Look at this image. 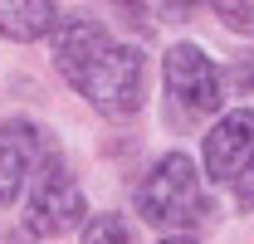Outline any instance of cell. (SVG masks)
I'll list each match as a JSON object with an SVG mask.
<instances>
[{
  "label": "cell",
  "instance_id": "cell-8",
  "mask_svg": "<svg viewBox=\"0 0 254 244\" xmlns=\"http://www.w3.org/2000/svg\"><path fill=\"white\" fill-rule=\"evenodd\" d=\"M83 244H132V225L123 215H93L83 225Z\"/></svg>",
  "mask_w": 254,
  "mask_h": 244
},
{
  "label": "cell",
  "instance_id": "cell-7",
  "mask_svg": "<svg viewBox=\"0 0 254 244\" xmlns=\"http://www.w3.org/2000/svg\"><path fill=\"white\" fill-rule=\"evenodd\" d=\"M59 25L54 0H0V34L15 44H34Z\"/></svg>",
  "mask_w": 254,
  "mask_h": 244
},
{
  "label": "cell",
  "instance_id": "cell-12",
  "mask_svg": "<svg viewBox=\"0 0 254 244\" xmlns=\"http://www.w3.org/2000/svg\"><path fill=\"white\" fill-rule=\"evenodd\" d=\"M161 5V15H166V20H186L190 10H195V5H205V0H157Z\"/></svg>",
  "mask_w": 254,
  "mask_h": 244
},
{
  "label": "cell",
  "instance_id": "cell-9",
  "mask_svg": "<svg viewBox=\"0 0 254 244\" xmlns=\"http://www.w3.org/2000/svg\"><path fill=\"white\" fill-rule=\"evenodd\" d=\"M230 30H254V0H210Z\"/></svg>",
  "mask_w": 254,
  "mask_h": 244
},
{
  "label": "cell",
  "instance_id": "cell-3",
  "mask_svg": "<svg viewBox=\"0 0 254 244\" xmlns=\"http://www.w3.org/2000/svg\"><path fill=\"white\" fill-rule=\"evenodd\" d=\"M88 220V200L73 181V171L64 166L59 152H39V171H34L30 190V235H68Z\"/></svg>",
  "mask_w": 254,
  "mask_h": 244
},
{
  "label": "cell",
  "instance_id": "cell-6",
  "mask_svg": "<svg viewBox=\"0 0 254 244\" xmlns=\"http://www.w3.org/2000/svg\"><path fill=\"white\" fill-rule=\"evenodd\" d=\"M39 152L44 147H39V127L34 122H25V118L0 122V210H10L20 200V185L34 171Z\"/></svg>",
  "mask_w": 254,
  "mask_h": 244
},
{
  "label": "cell",
  "instance_id": "cell-14",
  "mask_svg": "<svg viewBox=\"0 0 254 244\" xmlns=\"http://www.w3.org/2000/svg\"><path fill=\"white\" fill-rule=\"evenodd\" d=\"M161 244H195L190 235H171V240H161Z\"/></svg>",
  "mask_w": 254,
  "mask_h": 244
},
{
  "label": "cell",
  "instance_id": "cell-10",
  "mask_svg": "<svg viewBox=\"0 0 254 244\" xmlns=\"http://www.w3.org/2000/svg\"><path fill=\"white\" fill-rule=\"evenodd\" d=\"M230 181H235V205H240V210H250V205H254V152L235 166V176H230Z\"/></svg>",
  "mask_w": 254,
  "mask_h": 244
},
{
  "label": "cell",
  "instance_id": "cell-5",
  "mask_svg": "<svg viewBox=\"0 0 254 244\" xmlns=\"http://www.w3.org/2000/svg\"><path fill=\"white\" fill-rule=\"evenodd\" d=\"M250 152H254V108H235L205 132V181H230Z\"/></svg>",
  "mask_w": 254,
  "mask_h": 244
},
{
  "label": "cell",
  "instance_id": "cell-1",
  "mask_svg": "<svg viewBox=\"0 0 254 244\" xmlns=\"http://www.w3.org/2000/svg\"><path fill=\"white\" fill-rule=\"evenodd\" d=\"M54 68L103 118H132L142 108V93H147L142 49L118 44L93 15H68L54 25Z\"/></svg>",
  "mask_w": 254,
  "mask_h": 244
},
{
  "label": "cell",
  "instance_id": "cell-2",
  "mask_svg": "<svg viewBox=\"0 0 254 244\" xmlns=\"http://www.w3.org/2000/svg\"><path fill=\"white\" fill-rule=\"evenodd\" d=\"M137 215L157 230H181V225H200L215 215L200 190V171L186 152H166L152 161V171L137 185Z\"/></svg>",
  "mask_w": 254,
  "mask_h": 244
},
{
  "label": "cell",
  "instance_id": "cell-13",
  "mask_svg": "<svg viewBox=\"0 0 254 244\" xmlns=\"http://www.w3.org/2000/svg\"><path fill=\"white\" fill-rule=\"evenodd\" d=\"M230 78H235V83H240V88L250 93V88H254V54H245V59L235 63V68H230Z\"/></svg>",
  "mask_w": 254,
  "mask_h": 244
},
{
  "label": "cell",
  "instance_id": "cell-4",
  "mask_svg": "<svg viewBox=\"0 0 254 244\" xmlns=\"http://www.w3.org/2000/svg\"><path fill=\"white\" fill-rule=\"evenodd\" d=\"M166 93L186 108L190 118H205V113H220L225 103V78L220 68L205 59V49L195 44H171L166 49Z\"/></svg>",
  "mask_w": 254,
  "mask_h": 244
},
{
  "label": "cell",
  "instance_id": "cell-11",
  "mask_svg": "<svg viewBox=\"0 0 254 244\" xmlns=\"http://www.w3.org/2000/svg\"><path fill=\"white\" fill-rule=\"evenodd\" d=\"M118 15H123L127 25H137V30H147V0H108Z\"/></svg>",
  "mask_w": 254,
  "mask_h": 244
}]
</instances>
